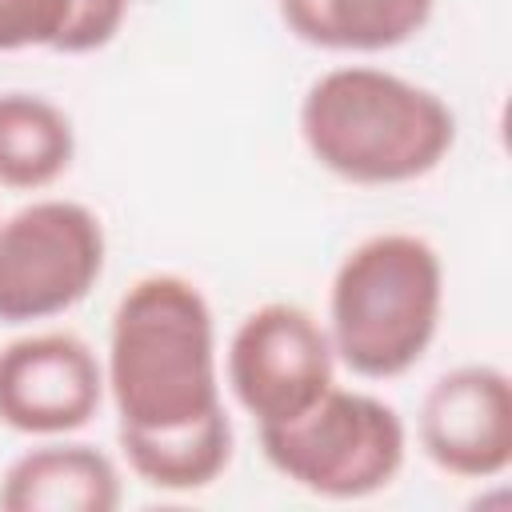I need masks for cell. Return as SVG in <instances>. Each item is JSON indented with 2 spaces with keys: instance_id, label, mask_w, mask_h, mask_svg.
<instances>
[{
  "instance_id": "13",
  "label": "cell",
  "mask_w": 512,
  "mask_h": 512,
  "mask_svg": "<svg viewBox=\"0 0 512 512\" xmlns=\"http://www.w3.org/2000/svg\"><path fill=\"white\" fill-rule=\"evenodd\" d=\"M68 28V0H0V52L60 48Z\"/></svg>"
},
{
  "instance_id": "8",
  "label": "cell",
  "mask_w": 512,
  "mask_h": 512,
  "mask_svg": "<svg viewBox=\"0 0 512 512\" xmlns=\"http://www.w3.org/2000/svg\"><path fill=\"white\" fill-rule=\"evenodd\" d=\"M424 456L460 480H492L512 464V384L492 364H460L424 392Z\"/></svg>"
},
{
  "instance_id": "6",
  "label": "cell",
  "mask_w": 512,
  "mask_h": 512,
  "mask_svg": "<svg viewBox=\"0 0 512 512\" xmlns=\"http://www.w3.org/2000/svg\"><path fill=\"white\" fill-rule=\"evenodd\" d=\"M336 384L328 328L300 304H264L240 320L228 344V388L256 428L304 416Z\"/></svg>"
},
{
  "instance_id": "5",
  "label": "cell",
  "mask_w": 512,
  "mask_h": 512,
  "mask_svg": "<svg viewBox=\"0 0 512 512\" xmlns=\"http://www.w3.org/2000/svg\"><path fill=\"white\" fill-rule=\"evenodd\" d=\"M100 216L76 200H32L0 220V324L76 308L104 272Z\"/></svg>"
},
{
  "instance_id": "14",
  "label": "cell",
  "mask_w": 512,
  "mask_h": 512,
  "mask_svg": "<svg viewBox=\"0 0 512 512\" xmlns=\"http://www.w3.org/2000/svg\"><path fill=\"white\" fill-rule=\"evenodd\" d=\"M128 16V0H68V28L60 36L56 52L80 56L104 48Z\"/></svg>"
},
{
  "instance_id": "3",
  "label": "cell",
  "mask_w": 512,
  "mask_h": 512,
  "mask_svg": "<svg viewBox=\"0 0 512 512\" xmlns=\"http://www.w3.org/2000/svg\"><path fill=\"white\" fill-rule=\"evenodd\" d=\"M444 308V264L424 236L360 240L328 288V340L364 380L404 376L432 344Z\"/></svg>"
},
{
  "instance_id": "1",
  "label": "cell",
  "mask_w": 512,
  "mask_h": 512,
  "mask_svg": "<svg viewBox=\"0 0 512 512\" xmlns=\"http://www.w3.org/2000/svg\"><path fill=\"white\" fill-rule=\"evenodd\" d=\"M104 388L116 404L120 440L176 436L224 416L216 324L192 280L152 272L120 296L108 328Z\"/></svg>"
},
{
  "instance_id": "12",
  "label": "cell",
  "mask_w": 512,
  "mask_h": 512,
  "mask_svg": "<svg viewBox=\"0 0 512 512\" xmlns=\"http://www.w3.org/2000/svg\"><path fill=\"white\" fill-rule=\"evenodd\" d=\"M128 468L160 488V492H196L220 480V472L232 460V420L228 412L176 436H152V440H120Z\"/></svg>"
},
{
  "instance_id": "11",
  "label": "cell",
  "mask_w": 512,
  "mask_h": 512,
  "mask_svg": "<svg viewBox=\"0 0 512 512\" xmlns=\"http://www.w3.org/2000/svg\"><path fill=\"white\" fill-rule=\"evenodd\" d=\"M76 132L64 108L36 92H0V184L36 192L72 164Z\"/></svg>"
},
{
  "instance_id": "9",
  "label": "cell",
  "mask_w": 512,
  "mask_h": 512,
  "mask_svg": "<svg viewBox=\"0 0 512 512\" xmlns=\"http://www.w3.org/2000/svg\"><path fill=\"white\" fill-rule=\"evenodd\" d=\"M4 512H112L120 472L92 444H44L16 456L0 476Z\"/></svg>"
},
{
  "instance_id": "4",
  "label": "cell",
  "mask_w": 512,
  "mask_h": 512,
  "mask_svg": "<svg viewBox=\"0 0 512 512\" xmlns=\"http://www.w3.org/2000/svg\"><path fill=\"white\" fill-rule=\"evenodd\" d=\"M264 460L324 500H364L396 480L408 452L404 420L368 392L328 388L304 416L260 428Z\"/></svg>"
},
{
  "instance_id": "2",
  "label": "cell",
  "mask_w": 512,
  "mask_h": 512,
  "mask_svg": "<svg viewBox=\"0 0 512 512\" xmlns=\"http://www.w3.org/2000/svg\"><path fill=\"white\" fill-rule=\"evenodd\" d=\"M300 136L312 160L348 184H408L452 152L456 116L432 88L344 64L308 84Z\"/></svg>"
},
{
  "instance_id": "10",
  "label": "cell",
  "mask_w": 512,
  "mask_h": 512,
  "mask_svg": "<svg viewBox=\"0 0 512 512\" xmlns=\"http://www.w3.org/2000/svg\"><path fill=\"white\" fill-rule=\"evenodd\" d=\"M436 0H280L288 32L328 52H388L408 44Z\"/></svg>"
},
{
  "instance_id": "7",
  "label": "cell",
  "mask_w": 512,
  "mask_h": 512,
  "mask_svg": "<svg viewBox=\"0 0 512 512\" xmlns=\"http://www.w3.org/2000/svg\"><path fill=\"white\" fill-rule=\"evenodd\" d=\"M104 400V364L72 332H32L0 348V424L24 436H68Z\"/></svg>"
}]
</instances>
